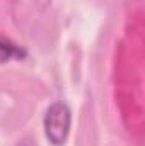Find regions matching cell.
I'll return each instance as SVG.
<instances>
[{"label":"cell","instance_id":"cell-1","mask_svg":"<svg viewBox=\"0 0 145 146\" xmlns=\"http://www.w3.org/2000/svg\"><path fill=\"white\" fill-rule=\"evenodd\" d=\"M44 136L55 146H63L72 127V112L65 102H53L43 119Z\"/></svg>","mask_w":145,"mask_h":146},{"label":"cell","instance_id":"cell-2","mask_svg":"<svg viewBox=\"0 0 145 146\" xmlns=\"http://www.w3.org/2000/svg\"><path fill=\"white\" fill-rule=\"evenodd\" d=\"M28 56V51L15 44L14 41L0 36V65H5L9 61H22Z\"/></svg>","mask_w":145,"mask_h":146},{"label":"cell","instance_id":"cell-3","mask_svg":"<svg viewBox=\"0 0 145 146\" xmlns=\"http://www.w3.org/2000/svg\"><path fill=\"white\" fill-rule=\"evenodd\" d=\"M15 146H38V145L34 143V139H33V138H29V136H28V138L21 139V141H19Z\"/></svg>","mask_w":145,"mask_h":146}]
</instances>
